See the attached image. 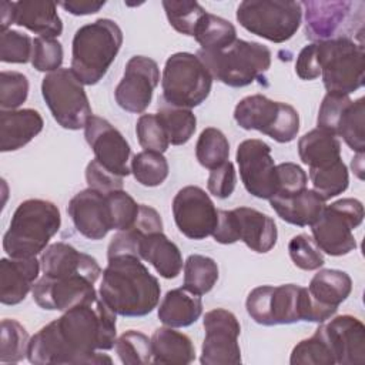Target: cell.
<instances>
[{
    "label": "cell",
    "mask_w": 365,
    "mask_h": 365,
    "mask_svg": "<svg viewBox=\"0 0 365 365\" xmlns=\"http://www.w3.org/2000/svg\"><path fill=\"white\" fill-rule=\"evenodd\" d=\"M41 96L58 125L66 130L84 128L93 115L84 84L71 68H58L44 76Z\"/></svg>",
    "instance_id": "obj_11"
},
{
    "label": "cell",
    "mask_w": 365,
    "mask_h": 365,
    "mask_svg": "<svg viewBox=\"0 0 365 365\" xmlns=\"http://www.w3.org/2000/svg\"><path fill=\"white\" fill-rule=\"evenodd\" d=\"M84 137L96 160L108 171L123 178L131 173L128 167L130 144L106 118L93 114L84 125Z\"/></svg>",
    "instance_id": "obj_20"
},
{
    "label": "cell",
    "mask_w": 365,
    "mask_h": 365,
    "mask_svg": "<svg viewBox=\"0 0 365 365\" xmlns=\"http://www.w3.org/2000/svg\"><path fill=\"white\" fill-rule=\"evenodd\" d=\"M86 181L88 188H93L101 194H110L117 190H123V177H118L101 165L96 158L86 167Z\"/></svg>",
    "instance_id": "obj_51"
},
{
    "label": "cell",
    "mask_w": 365,
    "mask_h": 365,
    "mask_svg": "<svg viewBox=\"0 0 365 365\" xmlns=\"http://www.w3.org/2000/svg\"><path fill=\"white\" fill-rule=\"evenodd\" d=\"M212 238L224 245L242 241L251 251L265 254L271 251L278 238L275 221L250 207L218 210V224Z\"/></svg>",
    "instance_id": "obj_13"
},
{
    "label": "cell",
    "mask_w": 365,
    "mask_h": 365,
    "mask_svg": "<svg viewBox=\"0 0 365 365\" xmlns=\"http://www.w3.org/2000/svg\"><path fill=\"white\" fill-rule=\"evenodd\" d=\"M63 46L56 38L36 37L33 38L31 64L37 71L53 73L61 68Z\"/></svg>",
    "instance_id": "obj_49"
},
{
    "label": "cell",
    "mask_w": 365,
    "mask_h": 365,
    "mask_svg": "<svg viewBox=\"0 0 365 365\" xmlns=\"http://www.w3.org/2000/svg\"><path fill=\"white\" fill-rule=\"evenodd\" d=\"M195 157L198 163L210 171L227 163L230 157V143L225 134L215 127L204 128L195 144Z\"/></svg>",
    "instance_id": "obj_38"
},
{
    "label": "cell",
    "mask_w": 365,
    "mask_h": 365,
    "mask_svg": "<svg viewBox=\"0 0 365 365\" xmlns=\"http://www.w3.org/2000/svg\"><path fill=\"white\" fill-rule=\"evenodd\" d=\"M163 7L171 27L185 36H194V31L207 13V10L197 1H173L164 0Z\"/></svg>",
    "instance_id": "obj_43"
},
{
    "label": "cell",
    "mask_w": 365,
    "mask_h": 365,
    "mask_svg": "<svg viewBox=\"0 0 365 365\" xmlns=\"http://www.w3.org/2000/svg\"><path fill=\"white\" fill-rule=\"evenodd\" d=\"M130 171L141 185L157 187L168 177L170 167L167 158L161 153L144 150L133 157Z\"/></svg>",
    "instance_id": "obj_39"
},
{
    "label": "cell",
    "mask_w": 365,
    "mask_h": 365,
    "mask_svg": "<svg viewBox=\"0 0 365 365\" xmlns=\"http://www.w3.org/2000/svg\"><path fill=\"white\" fill-rule=\"evenodd\" d=\"M192 37L201 46V50L215 51L234 43L237 40V30L231 21L207 11Z\"/></svg>",
    "instance_id": "obj_35"
},
{
    "label": "cell",
    "mask_w": 365,
    "mask_h": 365,
    "mask_svg": "<svg viewBox=\"0 0 365 365\" xmlns=\"http://www.w3.org/2000/svg\"><path fill=\"white\" fill-rule=\"evenodd\" d=\"M202 327L205 329L200 358L202 365L241 364V348L238 344L241 325L231 311L215 308L205 312Z\"/></svg>",
    "instance_id": "obj_15"
},
{
    "label": "cell",
    "mask_w": 365,
    "mask_h": 365,
    "mask_svg": "<svg viewBox=\"0 0 365 365\" xmlns=\"http://www.w3.org/2000/svg\"><path fill=\"white\" fill-rule=\"evenodd\" d=\"M364 221V205L356 198H341L325 205L311 225L319 250L331 257L346 255L356 248L354 230Z\"/></svg>",
    "instance_id": "obj_12"
},
{
    "label": "cell",
    "mask_w": 365,
    "mask_h": 365,
    "mask_svg": "<svg viewBox=\"0 0 365 365\" xmlns=\"http://www.w3.org/2000/svg\"><path fill=\"white\" fill-rule=\"evenodd\" d=\"M212 77L197 54L180 51L171 54L161 77V98L171 106L194 108L211 93Z\"/></svg>",
    "instance_id": "obj_8"
},
{
    "label": "cell",
    "mask_w": 365,
    "mask_h": 365,
    "mask_svg": "<svg viewBox=\"0 0 365 365\" xmlns=\"http://www.w3.org/2000/svg\"><path fill=\"white\" fill-rule=\"evenodd\" d=\"M106 1H96V0H68V1H61L58 6H61L67 13L74 14V16H87V14H94L97 13Z\"/></svg>",
    "instance_id": "obj_54"
},
{
    "label": "cell",
    "mask_w": 365,
    "mask_h": 365,
    "mask_svg": "<svg viewBox=\"0 0 365 365\" xmlns=\"http://www.w3.org/2000/svg\"><path fill=\"white\" fill-rule=\"evenodd\" d=\"M30 336L26 328L16 319L1 321L0 336V362L16 364L27 356Z\"/></svg>",
    "instance_id": "obj_41"
},
{
    "label": "cell",
    "mask_w": 365,
    "mask_h": 365,
    "mask_svg": "<svg viewBox=\"0 0 365 365\" xmlns=\"http://www.w3.org/2000/svg\"><path fill=\"white\" fill-rule=\"evenodd\" d=\"M41 264L36 257L0 259V301L4 305L20 304L38 277Z\"/></svg>",
    "instance_id": "obj_25"
},
{
    "label": "cell",
    "mask_w": 365,
    "mask_h": 365,
    "mask_svg": "<svg viewBox=\"0 0 365 365\" xmlns=\"http://www.w3.org/2000/svg\"><path fill=\"white\" fill-rule=\"evenodd\" d=\"M352 291L351 277L341 269H319L309 281L308 292L324 308L338 311V307Z\"/></svg>",
    "instance_id": "obj_32"
},
{
    "label": "cell",
    "mask_w": 365,
    "mask_h": 365,
    "mask_svg": "<svg viewBox=\"0 0 365 365\" xmlns=\"http://www.w3.org/2000/svg\"><path fill=\"white\" fill-rule=\"evenodd\" d=\"M295 73L301 80H315L319 77V68L315 56V44L305 46L295 61Z\"/></svg>",
    "instance_id": "obj_53"
},
{
    "label": "cell",
    "mask_w": 365,
    "mask_h": 365,
    "mask_svg": "<svg viewBox=\"0 0 365 365\" xmlns=\"http://www.w3.org/2000/svg\"><path fill=\"white\" fill-rule=\"evenodd\" d=\"M160 83L158 64L145 56H133L114 90L117 104L128 113H144Z\"/></svg>",
    "instance_id": "obj_18"
},
{
    "label": "cell",
    "mask_w": 365,
    "mask_h": 365,
    "mask_svg": "<svg viewBox=\"0 0 365 365\" xmlns=\"http://www.w3.org/2000/svg\"><path fill=\"white\" fill-rule=\"evenodd\" d=\"M218 274V265L211 257L192 254L184 262V288L201 297L214 288Z\"/></svg>",
    "instance_id": "obj_36"
},
{
    "label": "cell",
    "mask_w": 365,
    "mask_h": 365,
    "mask_svg": "<svg viewBox=\"0 0 365 365\" xmlns=\"http://www.w3.org/2000/svg\"><path fill=\"white\" fill-rule=\"evenodd\" d=\"M140 145L147 151L164 153L170 145L167 131L157 114H141L135 124Z\"/></svg>",
    "instance_id": "obj_45"
},
{
    "label": "cell",
    "mask_w": 365,
    "mask_h": 365,
    "mask_svg": "<svg viewBox=\"0 0 365 365\" xmlns=\"http://www.w3.org/2000/svg\"><path fill=\"white\" fill-rule=\"evenodd\" d=\"M161 295L158 279L135 255L108 258L103 269L100 298L121 317H144L157 308Z\"/></svg>",
    "instance_id": "obj_2"
},
{
    "label": "cell",
    "mask_w": 365,
    "mask_h": 365,
    "mask_svg": "<svg viewBox=\"0 0 365 365\" xmlns=\"http://www.w3.org/2000/svg\"><path fill=\"white\" fill-rule=\"evenodd\" d=\"M301 161L309 168L328 167L341 158V143L328 131L314 128L298 140Z\"/></svg>",
    "instance_id": "obj_33"
},
{
    "label": "cell",
    "mask_w": 365,
    "mask_h": 365,
    "mask_svg": "<svg viewBox=\"0 0 365 365\" xmlns=\"http://www.w3.org/2000/svg\"><path fill=\"white\" fill-rule=\"evenodd\" d=\"M157 115L167 131L170 144L173 145H182L188 143L195 133L197 117L190 108L175 107L160 98Z\"/></svg>",
    "instance_id": "obj_34"
},
{
    "label": "cell",
    "mask_w": 365,
    "mask_h": 365,
    "mask_svg": "<svg viewBox=\"0 0 365 365\" xmlns=\"http://www.w3.org/2000/svg\"><path fill=\"white\" fill-rule=\"evenodd\" d=\"M158 319L171 328L192 325L202 314L201 297L187 288L170 289L158 307Z\"/></svg>",
    "instance_id": "obj_30"
},
{
    "label": "cell",
    "mask_w": 365,
    "mask_h": 365,
    "mask_svg": "<svg viewBox=\"0 0 365 365\" xmlns=\"http://www.w3.org/2000/svg\"><path fill=\"white\" fill-rule=\"evenodd\" d=\"M325 338L338 365H361L365 362V327L354 315H338L321 322Z\"/></svg>",
    "instance_id": "obj_21"
},
{
    "label": "cell",
    "mask_w": 365,
    "mask_h": 365,
    "mask_svg": "<svg viewBox=\"0 0 365 365\" xmlns=\"http://www.w3.org/2000/svg\"><path fill=\"white\" fill-rule=\"evenodd\" d=\"M312 190L325 201L342 194L349 185V174L342 160L322 168H309Z\"/></svg>",
    "instance_id": "obj_40"
},
{
    "label": "cell",
    "mask_w": 365,
    "mask_h": 365,
    "mask_svg": "<svg viewBox=\"0 0 365 365\" xmlns=\"http://www.w3.org/2000/svg\"><path fill=\"white\" fill-rule=\"evenodd\" d=\"M106 195L110 208L111 228L115 231L131 228L137 220L140 204L124 190H117Z\"/></svg>",
    "instance_id": "obj_46"
},
{
    "label": "cell",
    "mask_w": 365,
    "mask_h": 365,
    "mask_svg": "<svg viewBox=\"0 0 365 365\" xmlns=\"http://www.w3.org/2000/svg\"><path fill=\"white\" fill-rule=\"evenodd\" d=\"M315 56L327 93L351 94L364 86V43L351 37L314 41Z\"/></svg>",
    "instance_id": "obj_7"
},
{
    "label": "cell",
    "mask_w": 365,
    "mask_h": 365,
    "mask_svg": "<svg viewBox=\"0 0 365 365\" xmlns=\"http://www.w3.org/2000/svg\"><path fill=\"white\" fill-rule=\"evenodd\" d=\"M173 215L178 231L190 240L212 235L218 224V210L198 185L182 187L173 200Z\"/></svg>",
    "instance_id": "obj_17"
},
{
    "label": "cell",
    "mask_w": 365,
    "mask_h": 365,
    "mask_svg": "<svg viewBox=\"0 0 365 365\" xmlns=\"http://www.w3.org/2000/svg\"><path fill=\"white\" fill-rule=\"evenodd\" d=\"M364 154H356V157L355 158H352V163H351V165H352V170L355 171V174L358 175V178H362L364 175H362V171H364V165H362V163H364Z\"/></svg>",
    "instance_id": "obj_56"
},
{
    "label": "cell",
    "mask_w": 365,
    "mask_h": 365,
    "mask_svg": "<svg viewBox=\"0 0 365 365\" xmlns=\"http://www.w3.org/2000/svg\"><path fill=\"white\" fill-rule=\"evenodd\" d=\"M67 212L76 230L88 240H103L113 230L107 195L93 188L77 192L70 200Z\"/></svg>",
    "instance_id": "obj_22"
},
{
    "label": "cell",
    "mask_w": 365,
    "mask_h": 365,
    "mask_svg": "<svg viewBox=\"0 0 365 365\" xmlns=\"http://www.w3.org/2000/svg\"><path fill=\"white\" fill-rule=\"evenodd\" d=\"M29 80L19 71L0 73V107L1 110H19L27 100Z\"/></svg>",
    "instance_id": "obj_47"
},
{
    "label": "cell",
    "mask_w": 365,
    "mask_h": 365,
    "mask_svg": "<svg viewBox=\"0 0 365 365\" xmlns=\"http://www.w3.org/2000/svg\"><path fill=\"white\" fill-rule=\"evenodd\" d=\"M115 319L117 314L100 297L73 307L30 338L27 359L36 365L111 364L108 355L97 351L114 348Z\"/></svg>",
    "instance_id": "obj_1"
},
{
    "label": "cell",
    "mask_w": 365,
    "mask_h": 365,
    "mask_svg": "<svg viewBox=\"0 0 365 365\" xmlns=\"http://www.w3.org/2000/svg\"><path fill=\"white\" fill-rule=\"evenodd\" d=\"M123 44L120 26L98 19L81 26L71 43V70L84 86L97 84L108 71Z\"/></svg>",
    "instance_id": "obj_5"
},
{
    "label": "cell",
    "mask_w": 365,
    "mask_h": 365,
    "mask_svg": "<svg viewBox=\"0 0 365 365\" xmlns=\"http://www.w3.org/2000/svg\"><path fill=\"white\" fill-rule=\"evenodd\" d=\"M288 254L294 265L304 271H315L325 264L322 251L308 234L294 235L288 242Z\"/></svg>",
    "instance_id": "obj_44"
},
{
    "label": "cell",
    "mask_w": 365,
    "mask_h": 365,
    "mask_svg": "<svg viewBox=\"0 0 365 365\" xmlns=\"http://www.w3.org/2000/svg\"><path fill=\"white\" fill-rule=\"evenodd\" d=\"M138 258L151 264L165 279L177 278L182 269L180 248L163 231L143 235L138 244Z\"/></svg>",
    "instance_id": "obj_28"
},
{
    "label": "cell",
    "mask_w": 365,
    "mask_h": 365,
    "mask_svg": "<svg viewBox=\"0 0 365 365\" xmlns=\"http://www.w3.org/2000/svg\"><path fill=\"white\" fill-rule=\"evenodd\" d=\"M114 349L120 361L125 365H141L153 361L151 338L135 329L121 334L115 339Z\"/></svg>",
    "instance_id": "obj_42"
},
{
    "label": "cell",
    "mask_w": 365,
    "mask_h": 365,
    "mask_svg": "<svg viewBox=\"0 0 365 365\" xmlns=\"http://www.w3.org/2000/svg\"><path fill=\"white\" fill-rule=\"evenodd\" d=\"M61 215L58 207L47 200L30 198L19 204L3 237V250L9 257H36L48 247L58 232Z\"/></svg>",
    "instance_id": "obj_4"
},
{
    "label": "cell",
    "mask_w": 365,
    "mask_h": 365,
    "mask_svg": "<svg viewBox=\"0 0 365 365\" xmlns=\"http://www.w3.org/2000/svg\"><path fill=\"white\" fill-rule=\"evenodd\" d=\"M33 38L17 30L1 31L0 36V60L3 63L24 64L31 61Z\"/></svg>",
    "instance_id": "obj_48"
},
{
    "label": "cell",
    "mask_w": 365,
    "mask_h": 365,
    "mask_svg": "<svg viewBox=\"0 0 365 365\" xmlns=\"http://www.w3.org/2000/svg\"><path fill=\"white\" fill-rule=\"evenodd\" d=\"M245 308L257 324L265 327L299 321L321 324L336 314V311L317 304L308 288L297 284L257 287L248 294Z\"/></svg>",
    "instance_id": "obj_3"
},
{
    "label": "cell",
    "mask_w": 365,
    "mask_h": 365,
    "mask_svg": "<svg viewBox=\"0 0 365 365\" xmlns=\"http://www.w3.org/2000/svg\"><path fill=\"white\" fill-rule=\"evenodd\" d=\"M318 128L341 137L356 154L365 148V98L352 101L348 94L327 93L317 117Z\"/></svg>",
    "instance_id": "obj_14"
},
{
    "label": "cell",
    "mask_w": 365,
    "mask_h": 365,
    "mask_svg": "<svg viewBox=\"0 0 365 365\" xmlns=\"http://www.w3.org/2000/svg\"><path fill=\"white\" fill-rule=\"evenodd\" d=\"M240 177L245 190L261 200H269L277 194V165L271 155V147L258 138L240 143L235 154Z\"/></svg>",
    "instance_id": "obj_16"
},
{
    "label": "cell",
    "mask_w": 365,
    "mask_h": 365,
    "mask_svg": "<svg viewBox=\"0 0 365 365\" xmlns=\"http://www.w3.org/2000/svg\"><path fill=\"white\" fill-rule=\"evenodd\" d=\"M0 23H1V31L9 30V26L13 24V1H1L0 4Z\"/></svg>",
    "instance_id": "obj_55"
},
{
    "label": "cell",
    "mask_w": 365,
    "mask_h": 365,
    "mask_svg": "<svg viewBox=\"0 0 365 365\" xmlns=\"http://www.w3.org/2000/svg\"><path fill=\"white\" fill-rule=\"evenodd\" d=\"M235 184H237V171L231 161H227L222 165L211 170L207 180L208 192L221 200L228 198L234 192Z\"/></svg>",
    "instance_id": "obj_52"
},
{
    "label": "cell",
    "mask_w": 365,
    "mask_h": 365,
    "mask_svg": "<svg viewBox=\"0 0 365 365\" xmlns=\"http://www.w3.org/2000/svg\"><path fill=\"white\" fill-rule=\"evenodd\" d=\"M269 204L282 221L298 227L312 225L325 208V200L309 188L288 197L274 195Z\"/></svg>",
    "instance_id": "obj_29"
},
{
    "label": "cell",
    "mask_w": 365,
    "mask_h": 365,
    "mask_svg": "<svg viewBox=\"0 0 365 365\" xmlns=\"http://www.w3.org/2000/svg\"><path fill=\"white\" fill-rule=\"evenodd\" d=\"M278 190L275 195L288 197L301 192L307 188L308 175L295 163H281L277 165ZM272 198V197H271Z\"/></svg>",
    "instance_id": "obj_50"
},
{
    "label": "cell",
    "mask_w": 365,
    "mask_h": 365,
    "mask_svg": "<svg viewBox=\"0 0 365 365\" xmlns=\"http://www.w3.org/2000/svg\"><path fill=\"white\" fill-rule=\"evenodd\" d=\"M235 17L251 34L284 43L301 26L302 6L291 0H244L238 4Z\"/></svg>",
    "instance_id": "obj_9"
},
{
    "label": "cell",
    "mask_w": 365,
    "mask_h": 365,
    "mask_svg": "<svg viewBox=\"0 0 365 365\" xmlns=\"http://www.w3.org/2000/svg\"><path fill=\"white\" fill-rule=\"evenodd\" d=\"M234 120L244 130H257L277 143L295 140L299 131V114L287 103L274 101L262 94L247 96L234 108Z\"/></svg>",
    "instance_id": "obj_10"
},
{
    "label": "cell",
    "mask_w": 365,
    "mask_h": 365,
    "mask_svg": "<svg viewBox=\"0 0 365 365\" xmlns=\"http://www.w3.org/2000/svg\"><path fill=\"white\" fill-rule=\"evenodd\" d=\"M305 13V33L314 41H325L341 37L352 17L355 3L352 1H304L301 3Z\"/></svg>",
    "instance_id": "obj_23"
},
{
    "label": "cell",
    "mask_w": 365,
    "mask_h": 365,
    "mask_svg": "<svg viewBox=\"0 0 365 365\" xmlns=\"http://www.w3.org/2000/svg\"><path fill=\"white\" fill-rule=\"evenodd\" d=\"M197 56L212 80L215 78L230 87H245L254 83L271 66V51L267 46L241 38L215 51L200 48Z\"/></svg>",
    "instance_id": "obj_6"
},
{
    "label": "cell",
    "mask_w": 365,
    "mask_h": 365,
    "mask_svg": "<svg viewBox=\"0 0 365 365\" xmlns=\"http://www.w3.org/2000/svg\"><path fill=\"white\" fill-rule=\"evenodd\" d=\"M13 24L26 27L38 37L56 38L63 33L57 3L41 0L13 1Z\"/></svg>",
    "instance_id": "obj_27"
},
{
    "label": "cell",
    "mask_w": 365,
    "mask_h": 365,
    "mask_svg": "<svg viewBox=\"0 0 365 365\" xmlns=\"http://www.w3.org/2000/svg\"><path fill=\"white\" fill-rule=\"evenodd\" d=\"M291 365H336L334 352L321 325L312 336L299 341L291 352Z\"/></svg>",
    "instance_id": "obj_37"
},
{
    "label": "cell",
    "mask_w": 365,
    "mask_h": 365,
    "mask_svg": "<svg viewBox=\"0 0 365 365\" xmlns=\"http://www.w3.org/2000/svg\"><path fill=\"white\" fill-rule=\"evenodd\" d=\"M94 282L81 275H44L33 287L34 302L47 311H67L73 307L96 301Z\"/></svg>",
    "instance_id": "obj_19"
},
{
    "label": "cell",
    "mask_w": 365,
    "mask_h": 365,
    "mask_svg": "<svg viewBox=\"0 0 365 365\" xmlns=\"http://www.w3.org/2000/svg\"><path fill=\"white\" fill-rule=\"evenodd\" d=\"M40 264L43 274L50 277L81 275L96 282L103 274L94 257L76 250L67 242L50 244L41 252Z\"/></svg>",
    "instance_id": "obj_24"
},
{
    "label": "cell",
    "mask_w": 365,
    "mask_h": 365,
    "mask_svg": "<svg viewBox=\"0 0 365 365\" xmlns=\"http://www.w3.org/2000/svg\"><path fill=\"white\" fill-rule=\"evenodd\" d=\"M44 121L34 108L0 111V150L16 151L41 133Z\"/></svg>",
    "instance_id": "obj_26"
},
{
    "label": "cell",
    "mask_w": 365,
    "mask_h": 365,
    "mask_svg": "<svg viewBox=\"0 0 365 365\" xmlns=\"http://www.w3.org/2000/svg\"><path fill=\"white\" fill-rule=\"evenodd\" d=\"M153 364H191L195 348L188 335L171 327L157 328L151 336Z\"/></svg>",
    "instance_id": "obj_31"
}]
</instances>
